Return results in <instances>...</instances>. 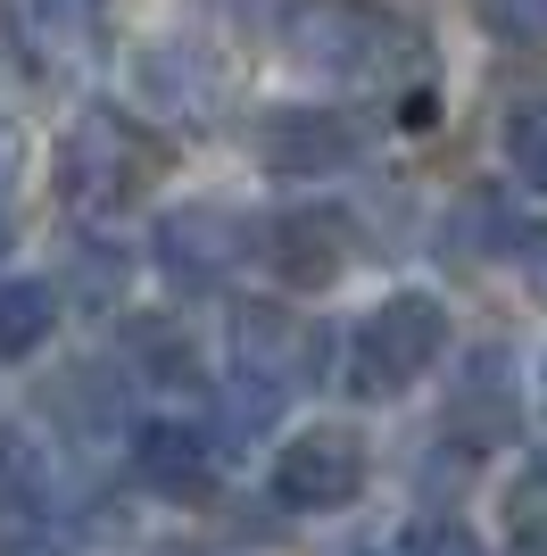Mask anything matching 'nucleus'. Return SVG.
Masks as SVG:
<instances>
[{
  "label": "nucleus",
  "instance_id": "1",
  "mask_svg": "<svg viewBox=\"0 0 547 556\" xmlns=\"http://www.w3.org/2000/svg\"><path fill=\"white\" fill-rule=\"evenodd\" d=\"M282 50H291V67L332 75V84H407L423 67V42L373 0H291Z\"/></svg>",
  "mask_w": 547,
  "mask_h": 556
},
{
  "label": "nucleus",
  "instance_id": "2",
  "mask_svg": "<svg viewBox=\"0 0 547 556\" xmlns=\"http://www.w3.org/2000/svg\"><path fill=\"white\" fill-rule=\"evenodd\" d=\"M158 175H166V141L141 134L133 116H116V109H84L67 125V141H59V191H67L75 216L133 208Z\"/></svg>",
  "mask_w": 547,
  "mask_h": 556
},
{
  "label": "nucleus",
  "instance_id": "3",
  "mask_svg": "<svg viewBox=\"0 0 547 556\" xmlns=\"http://www.w3.org/2000/svg\"><path fill=\"white\" fill-rule=\"evenodd\" d=\"M440 349H448V307L423 300V291H398V300H382L357 325L348 374H357L365 399H398V391H415V382L440 366Z\"/></svg>",
  "mask_w": 547,
  "mask_h": 556
},
{
  "label": "nucleus",
  "instance_id": "4",
  "mask_svg": "<svg viewBox=\"0 0 547 556\" xmlns=\"http://www.w3.org/2000/svg\"><path fill=\"white\" fill-rule=\"evenodd\" d=\"M158 275L175 282V291H225L241 266H250V250H257V232H250V216L241 208H225V200H182V208H166L158 216Z\"/></svg>",
  "mask_w": 547,
  "mask_h": 556
},
{
  "label": "nucleus",
  "instance_id": "5",
  "mask_svg": "<svg viewBox=\"0 0 547 556\" xmlns=\"http://www.w3.org/2000/svg\"><path fill=\"white\" fill-rule=\"evenodd\" d=\"M232 357H241V382H257L266 399H298L323 374V332L282 300H257L232 316Z\"/></svg>",
  "mask_w": 547,
  "mask_h": 556
},
{
  "label": "nucleus",
  "instance_id": "6",
  "mask_svg": "<svg viewBox=\"0 0 547 556\" xmlns=\"http://www.w3.org/2000/svg\"><path fill=\"white\" fill-rule=\"evenodd\" d=\"M357 490H365V441L341 424H316L274 457V498L298 515H341Z\"/></svg>",
  "mask_w": 547,
  "mask_h": 556
},
{
  "label": "nucleus",
  "instance_id": "7",
  "mask_svg": "<svg viewBox=\"0 0 547 556\" xmlns=\"http://www.w3.org/2000/svg\"><path fill=\"white\" fill-rule=\"evenodd\" d=\"M257 166L266 175H282V184H316V175H341L348 159H357V125L332 109H266L250 134Z\"/></svg>",
  "mask_w": 547,
  "mask_h": 556
},
{
  "label": "nucleus",
  "instance_id": "8",
  "mask_svg": "<svg viewBox=\"0 0 547 556\" xmlns=\"http://www.w3.org/2000/svg\"><path fill=\"white\" fill-rule=\"evenodd\" d=\"M133 473L158 498H207L216 490V448L200 424H141L133 432Z\"/></svg>",
  "mask_w": 547,
  "mask_h": 556
},
{
  "label": "nucleus",
  "instance_id": "9",
  "mask_svg": "<svg viewBox=\"0 0 547 556\" xmlns=\"http://www.w3.org/2000/svg\"><path fill=\"white\" fill-rule=\"evenodd\" d=\"M257 250H266V266L282 282H298V291H323V282L348 266V241H341V225L332 216H316V208H291V216H274L266 232H257Z\"/></svg>",
  "mask_w": 547,
  "mask_h": 556
},
{
  "label": "nucleus",
  "instance_id": "10",
  "mask_svg": "<svg viewBox=\"0 0 547 556\" xmlns=\"http://www.w3.org/2000/svg\"><path fill=\"white\" fill-rule=\"evenodd\" d=\"M141 92L175 116H207L216 109V75H207L200 50H175V42H150L141 50Z\"/></svg>",
  "mask_w": 547,
  "mask_h": 556
},
{
  "label": "nucleus",
  "instance_id": "11",
  "mask_svg": "<svg viewBox=\"0 0 547 556\" xmlns=\"http://www.w3.org/2000/svg\"><path fill=\"white\" fill-rule=\"evenodd\" d=\"M59 325V300L50 282H0V357H34Z\"/></svg>",
  "mask_w": 547,
  "mask_h": 556
},
{
  "label": "nucleus",
  "instance_id": "12",
  "mask_svg": "<svg viewBox=\"0 0 547 556\" xmlns=\"http://www.w3.org/2000/svg\"><path fill=\"white\" fill-rule=\"evenodd\" d=\"M506 241V208H498V191H465L448 216V232H440V250L465 257V266H481V257Z\"/></svg>",
  "mask_w": 547,
  "mask_h": 556
},
{
  "label": "nucleus",
  "instance_id": "13",
  "mask_svg": "<svg viewBox=\"0 0 547 556\" xmlns=\"http://www.w3.org/2000/svg\"><path fill=\"white\" fill-rule=\"evenodd\" d=\"M91 391H100V366H67V374H59V382L42 391V407H59L75 432H109L116 407H109V399H91Z\"/></svg>",
  "mask_w": 547,
  "mask_h": 556
},
{
  "label": "nucleus",
  "instance_id": "14",
  "mask_svg": "<svg viewBox=\"0 0 547 556\" xmlns=\"http://www.w3.org/2000/svg\"><path fill=\"white\" fill-rule=\"evenodd\" d=\"M506 159H514L523 184L547 191V100H514L506 109Z\"/></svg>",
  "mask_w": 547,
  "mask_h": 556
},
{
  "label": "nucleus",
  "instance_id": "15",
  "mask_svg": "<svg viewBox=\"0 0 547 556\" xmlns=\"http://www.w3.org/2000/svg\"><path fill=\"white\" fill-rule=\"evenodd\" d=\"M481 25L514 50H547V0H473Z\"/></svg>",
  "mask_w": 547,
  "mask_h": 556
},
{
  "label": "nucleus",
  "instance_id": "16",
  "mask_svg": "<svg viewBox=\"0 0 547 556\" xmlns=\"http://www.w3.org/2000/svg\"><path fill=\"white\" fill-rule=\"evenodd\" d=\"M398 556H481V540L465 532L456 515H423V523L407 532V548H398Z\"/></svg>",
  "mask_w": 547,
  "mask_h": 556
},
{
  "label": "nucleus",
  "instance_id": "17",
  "mask_svg": "<svg viewBox=\"0 0 547 556\" xmlns=\"http://www.w3.org/2000/svg\"><path fill=\"white\" fill-rule=\"evenodd\" d=\"M125 341H133V357H150V366H158L166 382H191V349H182L166 325H150V316H141V325L125 332Z\"/></svg>",
  "mask_w": 547,
  "mask_h": 556
},
{
  "label": "nucleus",
  "instance_id": "18",
  "mask_svg": "<svg viewBox=\"0 0 547 556\" xmlns=\"http://www.w3.org/2000/svg\"><path fill=\"white\" fill-rule=\"evenodd\" d=\"M75 266H84V291H91V300L125 291V250H100V241H84V250H75Z\"/></svg>",
  "mask_w": 547,
  "mask_h": 556
},
{
  "label": "nucleus",
  "instance_id": "19",
  "mask_svg": "<svg viewBox=\"0 0 547 556\" xmlns=\"http://www.w3.org/2000/svg\"><path fill=\"white\" fill-rule=\"evenodd\" d=\"M523 291H531V300L547 307V225H539V232L523 241Z\"/></svg>",
  "mask_w": 547,
  "mask_h": 556
},
{
  "label": "nucleus",
  "instance_id": "20",
  "mask_svg": "<svg viewBox=\"0 0 547 556\" xmlns=\"http://www.w3.org/2000/svg\"><path fill=\"white\" fill-rule=\"evenodd\" d=\"M17 166H25V134L9 125V116H0V191L17 184Z\"/></svg>",
  "mask_w": 547,
  "mask_h": 556
},
{
  "label": "nucleus",
  "instance_id": "21",
  "mask_svg": "<svg viewBox=\"0 0 547 556\" xmlns=\"http://www.w3.org/2000/svg\"><path fill=\"white\" fill-rule=\"evenodd\" d=\"M0 556H67V548H50V540H0Z\"/></svg>",
  "mask_w": 547,
  "mask_h": 556
},
{
  "label": "nucleus",
  "instance_id": "22",
  "mask_svg": "<svg viewBox=\"0 0 547 556\" xmlns=\"http://www.w3.org/2000/svg\"><path fill=\"white\" fill-rule=\"evenodd\" d=\"M514 556H547V523H531V532L514 540Z\"/></svg>",
  "mask_w": 547,
  "mask_h": 556
},
{
  "label": "nucleus",
  "instance_id": "23",
  "mask_svg": "<svg viewBox=\"0 0 547 556\" xmlns=\"http://www.w3.org/2000/svg\"><path fill=\"white\" fill-rule=\"evenodd\" d=\"M0 257H9V216H0Z\"/></svg>",
  "mask_w": 547,
  "mask_h": 556
},
{
  "label": "nucleus",
  "instance_id": "24",
  "mask_svg": "<svg viewBox=\"0 0 547 556\" xmlns=\"http://www.w3.org/2000/svg\"><path fill=\"white\" fill-rule=\"evenodd\" d=\"M42 9H67V0H42Z\"/></svg>",
  "mask_w": 547,
  "mask_h": 556
},
{
  "label": "nucleus",
  "instance_id": "25",
  "mask_svg": "<svg viewBox=\"0 0 547 556\" xmlns=\"http://www.w3.org/2000/svg\"><path fill=\"white\" fill-rule=\"evenodd\" d=\"M539 382H547V366H539Z\"/></svg>",
  "mask_w": 547,
  "mask_h": 556
}]
</instances>
